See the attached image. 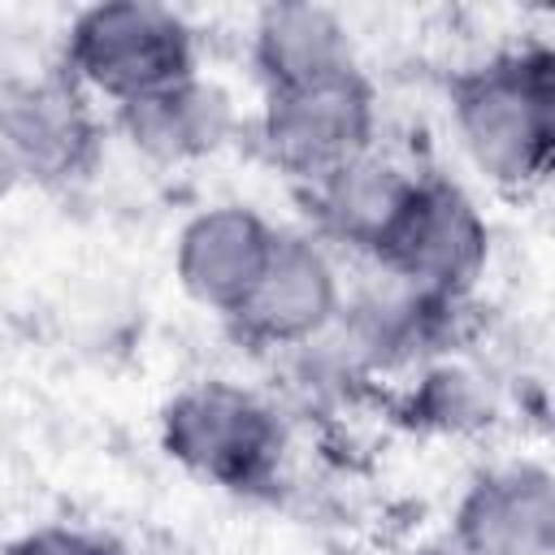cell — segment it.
Here are the masks:
<instances>
[{"label":"cell","instance_id":"cell-1","mask_svg":"<svg viewBox=\"0 0 555 555\" xmlns=\"http://www.w3.org/2000/svg\"><path fill=\"white\" fill-rule=\"evenodd\" d=\"M464 156L499 191H533L555 156V52L542 39L499 48L447 82Z\"/></svg>","mask_w":555,"mask_h":555},{"label":"cell","instance_id":"cell-2","mask_svg":"<svg viewBox=\"0 0 555 555\" xmlns=\"http://www.w3.org/2000/svg\"><path fill=\"white\" fill-rule=\"evenodd\" d=\"M61 74L87 95L130 104L195 74V30L169 4L104 0L74 13L61 43Z\"/></svg>","mask_w":555,"mask_h":555},{"label":"cell","instance_id":"cell-3","mask_svg":"<svg viewBox=\"0 0 555 555\" xmlns=\"http://www.w3.org/2000/svg\"><path fill=\"white\" fill-rule=\"evenodd\" d=\"M160 447L186 473L234 490L260 494L282 473L286 429L278 412L234 382H191L160 408Z\"/></svg>","mask_w":555,"mask_h":555},{"label":"cell","instance_id":"cell-4","mask_svg":"<svg viewBox=\"0 0 555 555\" xmlns=\"http://www.w3.org/2000/svg\"><path fill=\"white\" fill-rule=\"evenodd\" d=\"M260 147L299 186L377 147V91L360 69L264 91Z\"/></svg>","mask_w":555,"mask_h":555},{"label":"cell","instance_id":"cell-5","mask_svg":"<svg viewBox=\"0 0 555 555\" xmlns=\"http://www.w3.org/2000/svg\"><path fill=\"white\" fill-rule=\"evenodd\" d=\"M343 278L330 247L308 230H278L243 304L225 317L234 338L260 351H295L334 325Z\"/></svg>","mask_w":555,"mask_h":555},{"label":"cell","instance_id":"cell-6","mask_svg":"<svg viewBox=\"0 0 555 555\" xmlns=\"http://www.w3.org/2000/svg\"><path fill=\"white\" fill-rule=\"evenodd\" d=\"M0 139L17 156L26 182L74 186L104 156V121L91 95L61 69L0 87Z\"/></svg>","mask_w":555,"mask_h":555},{"label":"cell","instance_id":"cell-7","mask_svg":"<svg viewBox=\"0 0 555 555\" xmlns=\"http://www.w3.org/2000/svg\"><path fill=\"white\" fill-rule=\"evenodd\" d=\"M373 260L425 291L473 295L490 260V221L460 182L442 173H421L399 225Z\"/></svg>","mask_w":555,"mask_h":555},{"label":"cell","instance_id":"cell-8","mask_svg":"<svg viewBox=\"0 0 555 555\" xmlns=\"http://www.w3.org/2000/svg\"><path fill=\"white\" fill-rule=\"evenodd\" d=\"M451 538L473 555H551L555 477L538 460H512L477 473L455 503Z\"/></svg>","mask_w":555,"mask_h":555},{"label":"cell","instance_id":"cell-9","mask_svg":"<svg viewBox=\"0 0 555 555\" xmlns=\"http://www.w3.org/2000/svg\"><path fill=\"white\" fill-rule=\"evenodd\" d=\"M416 178L421 173L403 169L399 160L382 156L377 147L330 169L325 178L304 186L312 234L325 247H343L360 260H373L386 247L390 230L399 225Z\"/></svg>","mask_w":555,"mask_h":555},{"label":"cell","instance_id":"cell-10","mask_svg":"<svg viewBox=\"0 0 555 555\" xmlns=\"http://www.w3.org/2000/svg\"><path fill=\"white\" fill-rule=\"evenodd\" d=\"M273 234H278V225H269L247 204L204 208L178 230L173 273L195 304L230 317L243 304V295L251 291V282L260 278Z\"/></svg>","mask_w":555,"mask_h":555},{"label":"cell","instance_id":"cell-11","mask_svg":"<svg viewBox=\"0 0 555 555\" xmlns=\"http://www.w3.org/2000/svg\"><path fill=\"white\" fill-rule=\"evenodd\" d=\"M113 126L121 139L143 152L156 165H186L221 152L238 130L234 95L204 78L199 69L191 78H178L152 95H139L130 104L113 108Z\"/></svg>","mask_w":555,"mask_h":555},{"label":"cell","instance_id":"cell-12","mask_svg":"<svg viewBox=\"0 0 555 555\" xmlns=\"http://www.w3.org/2000/svg\"><path fill=\"white\" fill-rule=\"evenodd\" d=\"M251 65L264 91L308 87V82L360 69L351 26L330 4H312V0H278L256 13Z\"/></svg>","mask_w":555,"mask_h":555},{"label":"cell","instance_id":"cell-13","mask_svg":"<svg viewBox=\"0 0 555 555\" xmlns=\"http://www.w3.org/2000/svg\"><path fill=\"white\" fill-rule=\"evenodd\" d=\"M399 416L425 434H477L499 421V386L455 356L429 360L403 395Z\"/></svg>","mask_w":555,"mask_h":555},{"label":"cell","instance_id":"cell-14","mask_svg":"<svg viewBox=\"0 0 555 555\" xmlns=\"http://www.w3.org/2000/svg\"><path fill=\"white\" fill-rule=\"evenodd\" d=\"M4 555H130L113 533L87 529V525H39L9 542Z\"/></svg>","mask_w":555,"mask_h":555},{"label":"cell","instance_id":"cell-15","mask_svg":"<svg viewBox=\"0 0 555 555\" xmlns=\"http://www.w3.org/2000/svg\"><path fill=\"white\" fill-rule=\"evenodd\" d=\"M22 182H26L22 165H17V156L9 152V143L0 139V199H4V195H13V191H17Z\"/></svg>","mask_w":555,"mask_h":555},{"label":"cell","instance_id":"cell-16","mask_svg":"<svg viewBox=\"0 0 555 555\" xmlns=\"http://www.w3.org/2000/svg\"><path fill=\"white\" fill-rule=\"evenodd\" d=\"M416 555H473L464 542H455L451 533H442V538H434V542H425Z\"/></svg>","mask_w":555,"mask_h":555}]
</instances>
